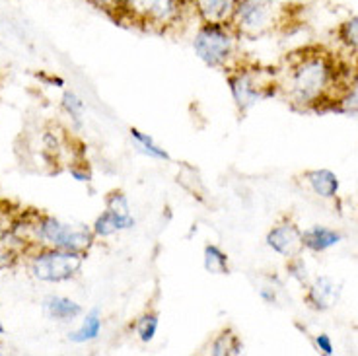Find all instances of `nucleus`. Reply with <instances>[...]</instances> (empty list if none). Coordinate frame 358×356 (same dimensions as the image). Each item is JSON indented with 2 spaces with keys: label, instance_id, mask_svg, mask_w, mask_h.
<instances>
[{
  "label": "nucleus",
  "instance_id": "ddd939ff",
  "mask_svg": "<svg viewBox=\"0 0 358 356\" xmlns=\"http://www.w3.org/2000/svg\"><path fill=\"white\" fill-rule=\"evenodd\" d=\"M43 310L55 321H72L82 313V306L64 296H49L45 298Z\"/></svg>",
  "mask_w": 358,
  "mask_h": 356
},
{
  "label": "nucleus",
  "instance_id": "9d476101",
  "mask_svg": "<svg viewBox=\"0 0 358 356\" xmlns=\"http://www.w3.org/2000/svg\"><path fill=\"white\" fill-rule=\"evenodd\" d=\"M240 0H187L201 22H232Z\"/></svg>",
  "mask_w": 358,
  "mask_h": 356
},
{
  "label": "nucleus",
  "instance_id": "423d86ee",
  "mask_svg": "<svg viewBox=\"0 0 358 356\" xmlns=\"http://www.w3.org/2000/svg\"><path fill=\"white\" fill-rule=\"evenodd\" d=\"M277 22L275 6L268 0H240L232 24L240 37H259L273 29Z\"/></svg>",
  "mask_w": 358,
  "mask_h": 356
},
{
  "label": "nucleus",
  "instance_id": "4be33fe9",
  "mask_svg": "<svg viewBox=\"0 0 358 356\" xmlns=\"http://www.w3.org/2000/svg\"><path fill=\"white\" fill-rule=\"evenodd\" d=\"M339 36L349 47L358 49V16H352V18H349L341 26Z\"/></svg>",
  "mask_w": 358,
  "mask_h": 356
},
{
  "label": "nucleus",
  "instance_id": "6ab92c4d",
  "mask_svg": "<svg viewBox=\"0 0 358 356\" xmlns=\"http://www.w3.org/2000/svg\"><path fill=\"white\" fill-rule=\"evenodd\" d=\"M88 2L101 14L113 20L115 24H129L127 0H88Z\"/></svg>",
  "mask_w": 358,
  "mask_h": 356
},
{
  "label": "nucleus",
  "instance_id": "f257e3e1",
  "mask_svg": "<svg viewBox=\"0 0 358 356\" xmlns=\"http://www.w3.org/2000/svg\"><path fill=\"white\" fill-rule=\"evenodd\" d=\"M331 80V61L325 55H306L290 71L288 96L294 104L312 106L325 96Z\"/></svg>",
  "mask_w": 358,
  "mask_h": 356
},
{
  "label": "nucleus",
  "instance_id": "39448f33",
  "mask_svg": "<svg viewBox=\"0 0 358 356\" xmlns=\"http://www.w3.org/2000/svg\"><path fill=\"white\" fill-rule=\"evenodd\" d=\"M84 253L47 248L31 259V273L43 283H63L80 273Z\"/></svg>",
  "mask_w": 358,
  "mask_h": 356
},
{
  "label": "nucleus",
  "instance_id": "b1692460",
  "mask_svg": "<svg viewBox=\"0 0 358 356\" xmlns=\"http://www.w3.org/2000/svg\"><path fill=\"white\" fill-rule=\"evenodd\" d=\"M315 347L320 348L323 355H333V353H335L333 341L327 333H317V335H315Z\"/></svg>",
  "mask_w": 358,
  "mask_h": 356
},
{
  "label": "nucleus",
  "instance_id": "1a4fd4ad",
  "mask_svg": "<svg viewBox=\"0 0 358 356\" xmlns=\"http://www.w3.org/2000/svg\"><path fill=\"white\" fill-rule=\"evenodd\" d=\"M267 245L271 250L282 255V257H296L302 248H304V241H302V232L296 228V224L285 222L275 226L273 230L267 234Z\"/></svg>",
  "mask_w": 358,
  "mask_h": 356
},
{
  "label": "nucleus",
  "instance_id": "412c9836",
  "mask_svg": "<svg viewBox=\"0 0 358 356\" xmlns=\"http://www.w3.org/2000/svg\"><path fill=\"white\" fill-rule=\"evenodd\" d=\"M63 107L64 111L72 117V121H74L76 125H80L82 117H84V101H82L76 94L66 92L63 96Z\"/></svg>",
  "mask_w": 358,
  "mask_h": 356
},
{
  "label": "nucleus",
  "instance_id": "2eb2a0df",
  "mask_svg": "<svg viewBox=\"0 0 358 356\" xmlns=\"http://www.w3.org/2000/svg\"><path fill=\"white\" fill-rule=\"evenodd\" d=\"M101 315H99L98 310H94V312H90L84 321L80 323V327L76 331H72L69 333V339H71L72 343H90V341H96L99 337V333H101Z\"/></svg>",
  "mask_w": 358,
  "mask_h": 356
},
{
  "label": "nucleus",
  "instance_id": "7ed1b4c3",
  "mask_svg": "<svg viewBox=\"0 0 358 356\" xmlns=\"http://www.w3.org/2000/svg\"><path fill=\"white\" fill-rule=\"evenodd\" d=\"M31 230L36 232V238L47 248L66 251H78L86 253L92 248L94 232L88 228H82L76 224H66L53 216H41Z\"/></svg>",
  "mask_w": 358,
  "mask_h": 356
},
{
  "label": "nucleus",
  "instance_id": "6e6552de",
  "mask_svg": "<svg viewBox=\"0 0 358 356\" xmlns=\"http://www.w3.org/2000/svg\"><path fill=\"white\" fill-rule=\"evenodd\" d=\"M228 84H230L234 101L242 113L250 111L251 107L259 104L261 99L267 96V92H265L267 86L259 80L257 72L250 71V69H236V71L230 69Z\"/></svg>",
  "mask_w": 358,
  "mask_h": 356
},
{
  "label": "nucleus",
  "instance_id": "5701e85b",
  "mask_svg": "<svg viewBox=\"0 0 358 356\" xmlns=\"http://www.w3.org/2000/svg\"><path fill=\"white\" fill-rule=\"evenodd\" d=\"M341 111H345V113H350V115H357L358 117V80L352 84V88L341 98Z\"/></svg>",
  "mask_w": 358,
  "mask_h": 356
},
{
  "label": "nucleus",
  "instance_id": "dca6fc26",
  "mask_svg": "<svg viewBox=\"0 0 358 356\" xmlns=\"http://www.w3.org/2000/svg\"><path fill=\"white\" fill-rule=\"evenodd\" d=\"M131 138H133V143L136 144V148L146 154L148 158H154V160H160V162H170L171 156L166 152V148H162L160 144L154 141L150 134L143 133L141 129H136L133 127L131 129Z\"/></svg>",
  "mask_w": 358,
  "mask_h": 356
},
{
  "label": "nucleus",
  "instance_id": "4468645a",
  "mask_svg": "<svg viewBox=\"0 0 358 356\" xmlns=\"http://www.w3.org/2000/svg\"><path fill=\"white\" fill-rule=\"evenodd\" d=\"M306 181L317 197L322 199H333L339 191V179L329 169H313L306 173Z\"/></svg>",
  "mask_w": 358,
  "mask_h": 356
},
{
  "label": "nucleus",
  "instance_id": "aec40b11",
  "mask_svg": "<svg viewBox=\"0 0 358 356\" xmlns=\"http://www.w3.org/2000/svg\"><path fill=\"white\" fill-rule=\"evenodd\" d=\"M158 325H160V321H158L156 313H144L143 318L136 321L134 331H136V335H138V339L143 343H150L156 337V333H158Z\"/></svg>",
  "mask_w": 358,
  "mask_h": 356
},
{
  "label": "nucleus",
  "instance_id": "f03ea898",
  "mask_svg": "<svg viewBox=\"0 0 358 356\" xmlns=\"http://www.w3.org/2000/svg\"><path fill=\"white\" fill-rule=\"evenodd\" d=\"M240 36L230 22H201L193 37V51L210 69H230Z\"/></svg>",
  "mask_w": 358,
  "mask_h": 356
},
{
  "label": "nucleus",
  "instance_id": "a211bd4d",
  "mask_svg": "<svg viewBox=\"0 0 358 356\" xmlns=\"http://www.w3.org/2000/svg\"><path fill=\"white\" fill-rule=\"evenodd\" d=\"M203 263H205L206 273H210V275H228V273H230V267H228V255H226L218 245H215V243L205 245Z\"/></svg>",
  "mask_w": 358,
  "mask_h": 356
},
{
  "label": "nucleus",
  "instance_id": "0eeeda50",
  "mask_svg": "<svg viewBox=\"0 0 358 356\" xmlns=\"http://www.w3.org/2000/svg\"><path fill=\"white\" fill-rule=\"evenodd\" d=\"M134 226V218L131 214V205L121 191H113L108 197V208L99 214L94 222V236L109 238L119 232H125Z\"/></svg>",
  "mask_w": 358,
  "mask_h": 356
},
{
  "label": "nucleus",
  "instance_id": "f8f14e48",
  "mask_svg": "<svg viewBox=\"0 0 358 356\" xmlns=\"http://www.w3.org/2000/svg\"><path fill=\"white\" fill-rule=\"evenodd\" d=\"M343 240L339 232L331 230V228H325V226H313L310 230L302 232V241H304V248L315 251V253H322L327 251L333 245H337Z\"/></svg>",
  "mask_w": 358,
  "mask_h": 356
},
{
  "label": "nucleus",
  "instance_id": "393cba45",
  "mask_svg": "<svg viewBox=\"0 0 358 356\" xmlns=\"http://www.w3.org/2000/svg\"><path fill=\"white\" fill-rule=\"evenodd\" d=\"M2 333H4V327H2V323H0V335H2Z\"/></svg>",
  "mask_w": 358,
  "mask_h": 356
},
{
  "label": "nucleus",
  "instance_id": "20e7f679",
  "mask_svg": "<svg viewBox=\"0 0 358 356\" xmlns=\"http://www.w3.org/2000/svg\"><path fill=\"white\" fill-rule=\"evenodd\" d=\"M129 24L144 29H166L178 24L187 6V0H127Z\"/></svg>",
  "mask_w": 358,
  "mask_h": 356
},
{
  "label": "nucleus",
  "instance_id": "f3484780",
  "mask_svg": "<svg viewBox=\"0 0 358 356\" xmlns=\"http://www.w3.org/2000/svg\"><path fill=\"white\" fill-rule=\"evenodd\" d=\"M243 353L240 337L232 329H224L210 345V355L215 356H238Z\"/></svg>",
  "mask_w": 358,
  "mask_h": 356
},
{
  "label": "nucleus",
  "instance_id": "9b49d317",
  "mask_svg": "<svg viewBox=\"0 0 358 356\" xmlns=\"http://www.w3.org/2000/svg\"><path fill=\"white\" fill-rule=\"evenodd\" d=\"M339 296L341 286L335 280H331V278H327V276H320L308 288L306 300H308V304L312 306L313 310H322L323 312V310H329V308H333L335 304L339 302Z\"/></svg>",
  "mask_w": 358,
  "mask_h": 356
}]
</instances>
